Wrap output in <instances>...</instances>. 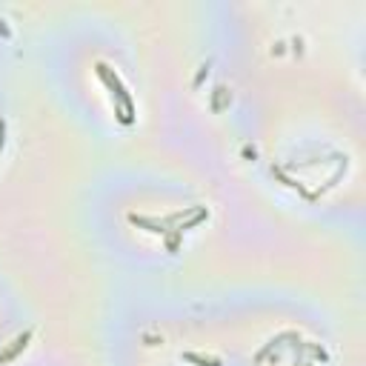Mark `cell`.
Wrapping results in <instances>:
<instances>
[{
	"label": "cell",
	"instance_id": "1",
	"mask_svg": "<svg viewBox=\"0 0 366 366\" xmlns=\"http://www.w3.org/2000/svg\"><path fill=\"white\" fill-rule=\"evenodd\" d=\"M0 146H3V123H0Z\"/></svg>",
	"mask_w": 366,
	"mask_h": 366
}]
</instances>
